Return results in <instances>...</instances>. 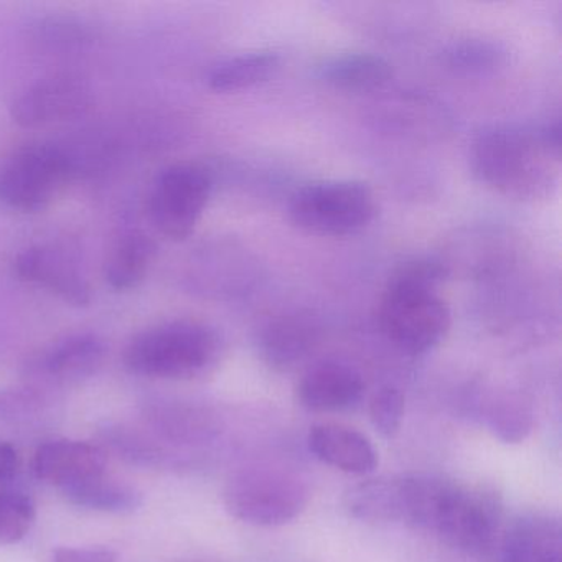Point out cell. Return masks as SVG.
Instances as JSON below:
<instances>
[{"label": "cell", "mask_w": 562, "mask_h": 562, "mask_svg": "<svg viewBox=\"0 0 562 562\" xmlns=\"http://www.w3.org/2000/svg\"><path fill=\"white\" fill-rule=\"evenodd\" d=\"M278 68V54L252 52L220 61L210 70L206 83L216 93H235L268 81Z\"/></svg>", "instance_id": "21"}, {"label": "cell", "mask_w": 562, "mask_h": 562, "mask_svg": "<svg viewBox=\"0 0 562 562\" xmlns=\"http://www.w3.org/2000/svg\"><path fill=\"white\" fill-rule=\"evenodd\" d=\"M50 562H117L113 549L100 548H58L52 552Z\"/></svg>", "instance_id": "29"}, {"label": "cell", "mask_w": 562, "mask_h": 562, "mask_svg": "<svg viewBox=\"0 0 562 562\" xmlns=\"http://www.w3.org/2000/svg\"><path fill=\"white\" fill-rule=\"evenodd\" d=\"M77 173V160L57 144H25L0 166V203L22 213L47 209Z\"/></svg>", "instance_id": "6"}, {"label": "cell", "mask_w": 562, "mask_h": 562, "mask_svg": "<svg viewBox=\"0 0 562 562\" xmlns=\"http://www.w3.org/2000/svg\"><path fill=\"white\" fill-rule=\"evenodd\" d=\"M318 75L325 83L344 91L380 90L393 78L391 65L373 54H345L324 61Z\"/></svg>", "instance_id": "18"}, {"label": "cell", "mask_w": 562, "mask_h": 562, "mask_svg": "<svg viewBox=\"0 0 562 562\" xmlns=\"http://www.w3.org/2000/svg\"><path fill=\"white\" fill-rule=\"evenodd\" d=\"M103 439L113 452L133 465L154 467L162 463L164 452L144 434L124 426H106Z\"/></svg>", "instance_id": "24"}, {"label": "cell", "mask_w": 562, "mask_h": 562, "mask_svg": "<svg viewBox=\"0 0 562 562\" xmlns=\"http://www.w3.org/2000/svg\"><path fill=\"white\" fill-rule=\"evenodd\" d=\"M108 456L100 446L83 440L55 439L35 450V475L58 490L70 488L106 473Z\"/></svg>", "instance_id": "12"}, {"label": "cell", "mask_w": 562, "mask_h": 562, "mask_svg": "<svg viewBox=\"0 0 562 562\" xmlns=\"http://www.w3.org/2000/svg\"><path fill=\"white\" fill-rule=\"evenodd\" d=\"M311 493L299 473L284 467L241 469L226 482L223 502L233 518L255 526H282L297 518Z\"/></svg>", "instance_id": "5"}, {"label": "cell", "mask_w": 562, "mask_h": 562, "mask_svg": "<svg viewBox=\"0 0 562 562\" xmlns=\"http://www.w3.org/2000/svg\"><path fill=\"white\" fill-rule=\"evenodd\" d=\"M404 525L439 536L472 555L495 548L502 506L485 490L434 475H404Z\"/></svg>", "instance_id": "1"}, {"label": "cell", "mask_w": 562, "mask_h": 562, "mask_svg": "<svg viewBox=\"0 0 562 562\" xmlns=\"http://www.w3.org/2000/svg\"><path fill=\"white\" fill-rule=\"evenodd\" d=\"M447 274L440 262L414 259L391 276L378 318L387 340L401 351L427 353L446 338L452 317L437 288Z\"/></svg>", "instance_id": "3"}, {"label": "cell", "mask_w": 562, "mask_h": 562, "mask_svg": "<svg viewBox=\"0 0 562 562\" xmlns=\"http://www.w3.org/2000/svg\"><path fill=\"white\" fill-rule=\"evenodd\" d=\"M106 358V344L91 331L67 335L35 351L25 374L35 384L70 386L98 373Z\"/></svg>", "instance_id": "11"}, {"label": "cell", "mask_w": 562, "mask_h": 562, "mask_svg": "<svg viewBox=\"0 0 562 562\" xmlns=\"http://www.w3.org/2000/svg\"><path fill=\"white\" fill-rule=\"evenodd\" d=\"M307 446L321 462L351 475H368L378 467V453L370 439L341 424H315L308 430Z\"/></svg>", "instance_id": "14"}, {"label": "cell", "mask_w": 562, "mask_h": 562, "mask_svg": "<svg viewBox=\"0 0 562 562\" xmlns=\"http://www.w3.org/2000/svg\"><path fill=\"white\" fill-rule=\"evenodd\" d=\"M404 407V394L397 387H380L370 401V420L374 429L386 439H394L403 424Z\"/></svg>", "instance_id": "27"}, {"label": "cell", "mask_w": 562, "mask_h": 562, "mask_svg": "<svg viewBox=\"0 0 562 562\" xmlns=\"http://www.w3.org/2000/svg\"><path fill=\"white\" fill-rule=\"evenodd\" d=\"M488 424L505 442H521L531 430L532 413L519 401H499L488 411Z\"/></svg>", "instance_id": "26"}, {"label": "cell", "mask_w": 562, "mask_h": 562, "mask_svg": "<svg viewBox=\"0 0 562 562\" xmlns=\"http://www.w3.org/2000/svg\"><path fill=\"white\" fill-rule=\"evenodd\" d=\"M503 54L488 42L469 41L456 45L447 54V64L459 71L476 74V71L493 70L502 61Z\"/></svg>", "instance_id": "28"}, {"label": "cell", "mask_w": 562, "mask_h": 562, "mask_svg": "<svg viewBox=\"0 0 562 562\" xmlns=\"http://www.w3.org/2000/svg\"><path fill=\"white\" fill-rule=\"evenodd\" d=\"M561 127H493L472 144V167L485 186L508 199L549 195L558 180Z\"/></svg>", "instance_id": "2"}, {"label": "cell", "mask_w": 562, "mask_h": 562, "mask_svg": "<svg viewBox=\"0 0 562 562\" xmlns=\"http://www.w3.org/2000/svg\"><path fill=\"white\" fill-rule=\"evenodd\" d=\"M499 562H562L558 519L541 513L513 519L499 541Z\"/></svg>", "instance_id": "15"}, {"label": "cell", "mask_w": 562, "mask_h": 562, "mask_svg": "<svg viewBox=\"0 0 562 562\" xmlns=\"http://www.w3.org/2000/svg\"><path fill=\"white\" fill-rule=\"evenodd\" d=\"M315 325L301 315H284L269 322L261 334V351L276 368L292 367L314 347Z\"/></svg>", "instance_id": "19"}, {"label": "cell", "mask_w": 562, "mask_h": 562, "mask_svg": "<svg viewBox=\"0 0 562 562\" xmlns=\"http://www.w3.org/2000/svg\"><path fill=\"white\" fill-rule=\"evenodd\" d=\"M364 381L360 371L341 361L314 364L299 381L297 397L312 413H338L360 403Z\"/></svg>", "instance_id": "13"}, {"label": "cell", "mask_w": 562, "mask_h": 562, "mask_svg": "<svg viewBox=\"0 0 562 562\" xmlns=\"http://www.w3.org/2000/svg\"><path fill=\"white\" fill-rule=\"evenodd\" d=\"M344 505L353 518L370 522H401L403 482L400 476L364 480L345 492Z\"/></svg>", "instance_id": "17"}, {"label": "cell", "mask_w": 562, "mask_h": 562, "mask_svg": "<svg viewBox=\"0 0 562 562\" xmlns=\"http://www.w3.org/2000/svg\"><path fill=\"white\" fill-rule=\"evenodd\" d=\"M94 32L87 22L68 15L41 19L34 27V41L50 54L83 50L93 42Z\"/></svg>", "instance_id": "22"}, {"label": "cell", "mask_w": 562, "mask_h": 562, "mask_svg": "<svg viewBox=\"0 0 562 562\" xmlns=\"http://www.w3.org/2000/svg\"><path fill=\"white\" fill-rule=\"evenodd\" d=\"M157 246L146 233L126 232L111 246L104 261V279L116 292L139 288L156 259Z\"/></svg>", "instance_id": "16"}, {"label": "cell", "mask_w": 562, "mask_h": 562, "mask_svg": "<svg viewBox=\"0 0 562 562\" xmlns=\"http://www.w3.org/2000/svg\"><path fill=\"white\" fill-rule=\"evenodd\" d=\"M41 403V396L34 387L27 390L4 391L0 393V417H11L25 409H34Z\"/></svg>", "instance_id": "30"}, {"label": "cell", "mask_w": 562, "mask_h": 562, "mask_svg": "<svg viewBox=\"0 0 562 562\" xmlns=\"http://www.w3.org/2000/svg\"><path fill=\"white\" fill-rule=\"evenodd\" d=\"M376 215L370 187L357 180L308 183L292 195L289 216L299 228L321 236H348L361 232Z\"/></svg>", "instance_id": "7"}, {"label": "cell", "mask_w": 562, "mask_h": 562, "mask_svg": "<svg viewBox=\"0 0 562 562\" xmlns=\"http://www.w3.org/2000/svg\"><path fill=\"white\" fill-rule=\"evenodd\" d=\"M37 518V506L24 492H0V546L22 541Z\"/></svg>", "instance_id": "23"}, {"label": "cell", "mask_w": 562, "mask_h": 562, "mask_svg": "<svg viewBox=\"0 0 562 562\" xmlns=\"http://www.w3.org/2000/svg\"><path fill=\"white\" fill-rule=\"evenodd\" d=\"M220 350V337L209 325L176 321L137 334L123 358L127 370L139 376L192 380L216 363Z\"/></svg>", "instance_id": "4"}, {"label": "cell", "mask_w": 562, "mask_h": 562, "mask_svg": "<svg viewBox=\"0 0 562 562\" xmlns=\"http://www.w3.org/2000/svg\"><path fill=\"white\" fill-rule=\"evenodd\" d=\"M19 453L15 447L0 440V482L12 479L18 473Z\"/></svg>", "instance_id": "31"}, {"label": "cell", "mask_w": 562, "mask_h": 562, "mask_svg": "<svg viewBox=\"0 0 562 562\" xmlns=\"http://www.w3.org/2000/svg\"><path fill=\"white\" fill-rule=\"evenodd\" d=\"M94 93L77 75H52L25 88L11 104L19 127L41 130L85 116L93 108Z\"/></svg>", "instance_id": "10"}, {"label": "cell", "mask_w": 562, "mask_h": 562, "mask_svg": "<svg viewBox=\"0 0 562 562\" xmlns=\"http://www.w3.org/2000/svg\"><path fill=\"white\" fill-rule=\"evenodd\" d=\"M14 272L25 284L44 289L65 304L88 307L93 301V291L77 251L64 243L27 246L15 256Z\"/></svg>", "instance_id": "9"}, {"label": "cell", "mask_w": 562, "mask_h": 562, "mask_svg": "<svg viewBox=\"0 0 562 562\" xmlns=\"http://www.w3.org/2000/svg\"><path fill=\"white\" fill-rule=\"evenodd\" d=\"M212 190V172L205 166L182 162L167 167L150 189V222L167 238L183 241L195 232Z\"/></svg>", "instance_id": "8"}, {"label": "cell", "mask_w": 562, "mask_h": 562, "mask_svg": "<svg viewBox=\"0 0 562 562\" xmlns=\"http://www.w3.org/2000/svg\"><path fill=\"white\" fill-rule=\"evenodd\" d=\"M146 419L160 437L179 442H189L200 436L202 424L196 423L192 411L176 407L172 404H150L146 409Z\"/></svg>", "instance_id": "25"}, {"label": "cell", "mask_w": 562, "mask_h": 562, "mask_svg": "<svg viewBox=\"0 0 562 562\" xmlns=\"http://www.w3.org/2000/svg\"><path fill=\"white\" fill-rule=\"evenodd\" d=\"M68 503L90 512L126 515L143 506V493L127 483L104 475L94 476L70 488L61 490Z\"/></svg>", "instance_id": "20"}]
</instances>
